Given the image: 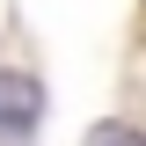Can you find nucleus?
<instances>
[{
    "instance_id": "f257e3e1",
    "label": "nucleus",
    "mask_w": 146,
    "mask_h": 146,
    "mask_svg": "<svg viewBox=\"0 0 146 146\" xmlns=\"http://www.w3.org/2000/svg\"><path fill=\"white\" fill-rule=\"evenodd\" d=\"M44 117V88H36L29 73H0V124L7 131H29Z\"/></svg>"
},
{
    "instance_id": "f03ea898",
    "label": "nucleus",
    "mask_w": 146,
    "mask_h": 146,
    "mask_svg": "<svg viewBox=\"0 0 146 146\" xmlns=\"http://www.w3.org/2000/svg\"><path fill=\"white\" fill-rule=\"evenodd\" d=\"M80 146H146V139H139L131 124H95V131H88Z\"/></svg>"
}]
</instances>
